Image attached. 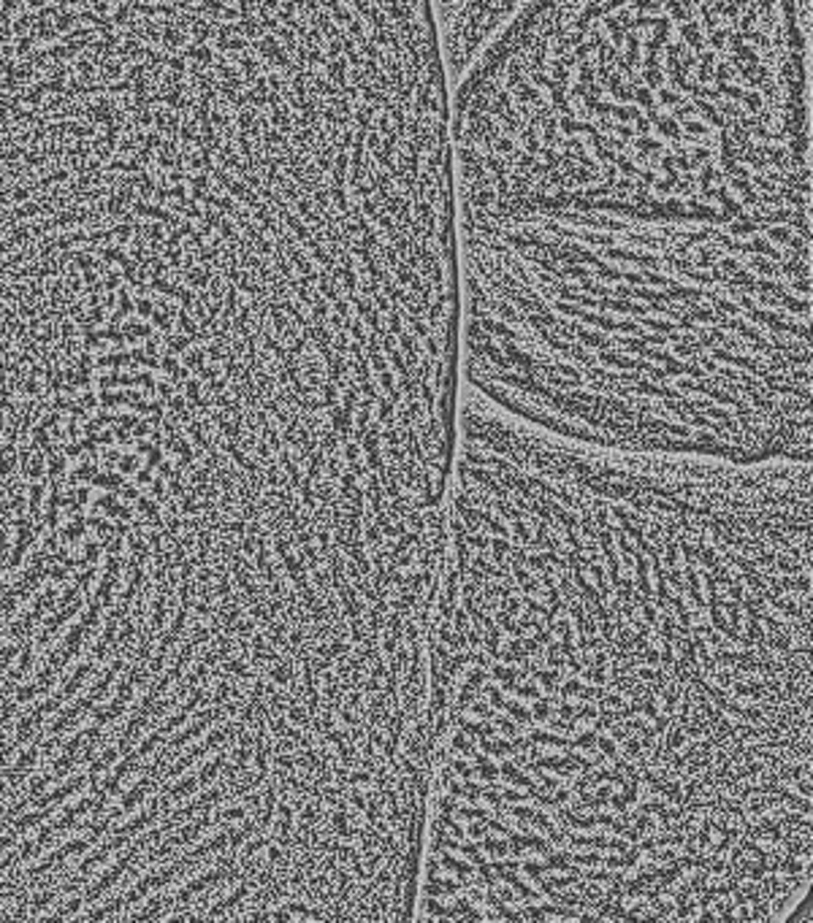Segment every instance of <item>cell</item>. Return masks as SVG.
<instances>
[{
	"mask_svg": "<svg viewBox=\"0 0 813 923\" xmlns=\"http://www.w3.org/2000/svg\"><path fill=\"white\" fill-rule=\"evenodd\" d=\"M122 474H136L138 471V455H122V466H120Z\"/></svg>",
	"mask_w": 813,
	"mask_h": 923,
	"instance_id": "cell-14",
	"label": "cell"
},
{
	"mask_svg": "<svg viewBox=\"0 0 813 923\" xmlns=\"http://www.w3.org/2000/svg\"><path fill=\"white\" fill-rule=\"evenodd\" d=\"M120 331H122V336H125V342H138V339H149L155 331L147 325V322H141V320H131V322H125V325H120Z\"/></svg>",
	"mask_w": 813,
	"mask_h": 923,
	"instance_id": "cell-7",
	"label": "cell"
},
{
	"mask_svg": "<svg viewBox=\"0 0 813 923\" xmlns=\"http://www.w3.org/2000/svg\"><path fill=\"white\" fill-rule=\"evenodd\" d=\"M120 285H122V276H120V271H111V268H109V271L103 274V290H106V293H117V290H120Z\"/></svg>",
	"mask_w": 813,
	"mask_h": 923,
	"instance_id": "cell-12",
	"label": "cell"
},
{
	"mask_svg": "<svg viewBox=\"0 0 813 923\" xmlns=\"http://www.w3.org/2000/svg\"><path fill=\"white\" fill-rule=\"evenodd\" d=\"M813 0H529L451 89L455 227L634 268L811 252Z\"/></svg>",
	"mask_w": 813,
	"mask_h": 923,
	"instance_id": "cell-2",
	"label": "cell"
},
{
	"mask_svg": "<svg viewBox=\"0 0 813 923\" xmlns=\"http://www.w3.org/2000/svg\"><path fill=\"white\" fill-rule=\"evenodd\" d=\"M95 474H98V466H95V463H87V460H85V463H82V466H79V469H76V471L71 474V482H82V480H87V482H92V477H95Z\"/></svg>",
	"mask_w": 813,
	"mask_h": 923,
	"instance_id": "cell-11",
	"label": "cell"
},
{
	"mask_svg": "<svg viewBox=\"0 0 813 923\" xmlns=\"http://www.w3.org/2000/svg\"><path fill=\"white\" fill-rule=\"evenodd\" d=\"M98 836H100V834H98V832H90V836H87V839H74V842H68V845H65V847H60V850H57V853H52V856H49V858H44V861H41V864H39V867H33V869H28V872H25V875H28V878H36V875H44L46 869H52V867H54V864H60V861H65V858H68V856H74V853H82V850H87V847H90V845H95V842H98Z\"/></svg>",
	"mask_w": 813,
	"mask_h": 923,
	"instance_id": "cell-4",
	"label": "cell"
},
{
	"mask_svg": "<svg viewBox=\"0 0 813 923\" xmlns=\"http://www.w3.org/2000/svg\"><path fill=\"white\" fill-rule=\"evenodd\" d=\"M90 485H92V487H103V490H109V493L120 496V490H122V485H125V480H122L120 474L109 471V474H95Z\"/></svg>",
	"mask_w": 813,
	"mask_h": 923,
	"instance_id": "cell-8",
	"label": "cell"
},
{
	"mask_svg": "<svg viewBox=\"0 0 813 923\" xmlns=\"http://www.w3.org/2000/svg\"><path fill=\"white\" fill-rule=\"evenodd\" d=\"M95 363H98V366H111V368H120V366H128V368H133V366H136L133 357H131V352H111V355H100Z\"/></svg>",
	"mask_w": 813,
	"mask_h": 923,
	"instance_id": "cell-10",
	"label": "cell"
},
{
	"mask_svg": "<svg viewBox=\"0 0 813 923\" xmlns=\"http://www.w3.org/2000/svg\"><path fill=\"white\" fill-rule=\"evenodd\" d=\"M117 298H120V307L114 309V317H111V325H120L131 311H136V304L131 301V293L125 290V287H120L117 290Z\"/></svg>",
	"mask_w": 813,
	"mask_h": 923,
	"instance_id": "cell-9",
	"label": "cell"
},
{
	"mask_svg": "<svg viewBox=\"0 0 813 923\" xmlns=\"http://www.w3.org/2000/svg\"><path fill=\"white\" fill-rule=\"evenodd\" d=\"M41 504H44V482H30L28 485V518H33L36 523H41Z\"/></svg>",
	"mask_w": 813,
	"mask_h": 923,
	"instance_id": "cell-6",
	"label": "cell"
},
{
	"mask_svg": "<svg viewBox=\"0 0 813 923\" xmlns=\"http://www.w3.org/2000/svg\"><path fill=\"white\" fill-rule=\"evenodd\" d=\"M451 87L529 0H431Z\"/></svg>",
	"mask_w": 813,
	"mask_h": 923,
	"instance_id": "cell-3",
	"label": "cell"
},
{
	"mask_svg": "<svg viewBox=\"0 0 813 923\" xmlns=\"http://www.w3.org/2000/svg\"><path fill=\"white\" fill-rule=\"evenodd\" d=\"M808 590V463L605 449L466 396L409 923H789Z\"/></svg>",
	"mask_w": 813,
	"mask_h": 923,
	"instance_id": "cell-1",
	"label": "cell"
},
{
	"mask_svg": "<svg viewBox=\"0 0 813 923\" xmlns=\"http://www.w3.org/2000/svg\"><path fill=\"white\" fill-rule=\"evenodd\" d=\"M92 507H95V509H100L106 518H122V520H131V518H133V509H131L125 501H120V496H114V493L95 498V504H92Z\"/></svg>",
	"mask_w": 813,
	"mask_h": 923,
	"instance_id": "cell-5",
	"label": "cell"
},
{
	"mask_svg": "<svg viewBox=\"0 0 813 923\" xmlns=\"http://www.w3.org/2000/svg\"><path fill=\"white\" fill-rule=\"evenodd\" d=\"M136 311H138V317H141V320H147V317H152L155 304H152L149 298H138V301H136Z\"/></svg>",
	"mask_w": 813,
	"mask_h": 923,
	"instance_id": "cell-13",
	"label": "cell"
}]
</instances>
